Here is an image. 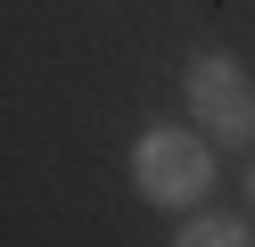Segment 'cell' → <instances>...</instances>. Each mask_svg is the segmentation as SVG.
<instances>
[{
    "mask_svg": "<svg viewBox=\"0 0 255 247\" xmlns=\"http://www.w3.org/2000/svg\"><path fill=\"white\" fill-rule=\"evenodd\" d=\"M189 115H198L206 140L247 148V140H255V82H247V66H231V58H198V66H189Z\"/></svg>",
    "mask_w": 255,
    "mask_h": 247,
    "instance_id": "cell-2",
    "label": "cell"
},
{
    "mask_svg": "<svg viewBox=\"0 0 255 247\" xmlns=\"http://www.w3.org/2000/svg\"><path fill=\"white\" fill-rule=\"evenodd\" d=\"M247 198H255V173H247Z\"/></svg>",
    "mask_w": 255,
    "mask_h": 247,
    "instance_id": "cell-4",
    "label": "cell"
},
{
    "mask_svg": "<svg viewBox=\"0 0 255 247\" xmlns=\"http://www.w3.org/2000/svg\"><path fill=\"white\" fill-rule=\"evenodd\" d=\"M173 247H255V231L239 223V214H189Z\"/></svg>",
    "mask_w": 255,
    "mask_h": 247,
    "instance_id": "cell-3",
    "label": "cell"
},
{
    "mask_svg": "<svg viewBox=\"0 0 255 247\" xmlns=\"http://www.w3.org/2000/svg\"><path fill=\"white\" fill-rule=\"evenodd\" d=\"M132 181H140L148 206H198L214 190V148L181 124H148L140 148H132Z\"/></svg>",
    "mask_w": 255,
    "mask_h": 247,
    "instance_id": "cell-1",
    "label": "cell"
}]
</instances>
